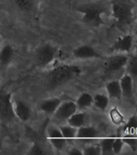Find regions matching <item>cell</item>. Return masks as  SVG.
<instances>
[{"label":"cell","mask_w":137,"mask_h":155,"mask_svg":"<svg viewBox=\"0 0 137 155\" xmlns=\"http://www.w3.org/2000/svg\"><path fill=\"white\" fill-rule=\"evenodd\" d=\"M112 15L117 27L119 29H124L132 23L134 20L132 5L122 0L113 2L111 5Z\"/></svg>","instance_id":"cell-1"},{"label":"cell","mask_w":137,"mask_h":155,"mask_svg":"<svg viewBox=\"0 0 137 155\" xmlns=\"http://www.w3.org/2000/svg\"><path fill=\"white\" fill-rule=\"evenodd\" d=\"M80 73L81 69L78 66L72 64L60 65L49 72V82L53 86L60 85L75 79Z\"/></svg>","instance_id":"cell-2"},{"label":"cell","mask_w":137,"mask_h":155,"mask_svg":"<svg viewBox=\"0 0 137 155\" xmlns=\"http://www.w3.org/2000/svg\"><path fill=\"white\" fill-rule=\"evenodd\" d=\"M82 13V21L87 25L98 28L103 24L102 15L105 13V10L98 4H88L81 7L78 9Z\"/></svg>","instance_id":"cell-3"},{"label":"cell","mask_w":137,"mask_h":155,"mask_svg":"<svg viewBox=\"0 0 137 155\" xmlns=\"http://www.w3.org/2000/svg\"><path fill=\"white\" fill-rule=\"evenodd\" d=\"M57 52V48L50 44H45L42 45L36 51V64L39 68L47 67L49 64L53 62L56 54Z\"/></svg>","instance_id":"cell-4"},{"label":"cell","mask_w":137,"mask_h":155,"mask_svg":"<svg viewBox=\"0 0 137 155\" xmlns=\"http://www.w3.org/2000/svg\"><path fill=\"white\" fill-rule=\"evenodd\" d=\"M0 117L7 121L13 120L15 117L12 94L2 89H0Z\"/></svg>","instance_id":"cell-5"},{"label":"cell","mask_w":137,"mask_h":155,"mask_svg":"<svg viewBox=\"0 0 137 155\" xmlns=\"http://www.w3.org/2000/svg\"><path fill=\"white\" fill-rule=\"evenodd\" d=\"M128 57L124 54H117L111 56L105 63V71L107 73H111L122 70L126 67Z\"/></svg>","instance_id":"cell-6"},{"label":"cell","mask_w":137,"mask_h":155,"mask_svg":"<svg viewBox=\"0 0 137 155\" xmlns=\"http://www.w3.org/2000/svg\"><path fill=\"white\" fill-rule=\"evenodd\" d=\"M77 110L76 103L71 101L61 102L53 114L54 117L60 120H67Z\"/></svg>","instance_id":"cell-7"},{"label":"cell","mask_w":137,"mask_h":155,"mask_svg":"<svg viewBox=\"0 0 137 155\" xmlns=\"http://www.w3.org/2000/svg\"><path fill=\"white\" fill-rule=\"evenodd\" d=\"M50 143L57 150H61L66 146V139L63 137L60 128L50 126L47 130Z\"/></svg>","instance_id":"cell-8"},{"label":"cell","mask_w":137,"mask_h":155,"mask_svg":"<svg viewBox=\"0 0 137 155\" xmlns=\"http://www.w3.org/2000/svg\"><path fill=\"white\" fill-rule=\"evenodd\" d=\"M73 55L76 59L87 60V59L100 58L101 55L90 45H81L73 51Z\"/></svg>","instance_id":"cell-9"},{"label":"cell","mask_w":137,"mask_h":155,"mask_svg":"<svg viewBox=\"0 0 137 155\" xmlns=\"http://www.w3.org/2000/svg\"><path fill=\"white\" fill-rule=\"evenodd\" d=\"M13 109L15 117L19 118L22 121H27L30 119L31 109L25 102L20 100H15L13 101Z\"/></svg>","instance_id":"cell-10"},{"label":"cell","mask_w":137,"mask_h":155,"mask_svg":"<svg viewBox=\"0 0 137 155\" xmlns=\"http://www.w3.org/2000/svg\"><path fill=\"white\" fill-rule=\"evenodd\" d=\"M133 45V38L132 35H126L117 39L111 49L118 52H129Z\"/></svg>","instance_id":"cell-11"},{"label":"cell","mask_w":137,"mask_h":155,"mask_svg":"<svg viewBox=\"0 0 137 155\" xmlns=\"http://www.w3.org/2000/svg\"><path fill=\"white\" fill-rule=\"evenodd\" d=\"M60 103H61V101L59 98L53 97V98L44 100L40 102L39 108L42 112H44V114H49V115H53Z\"/></svg>","instance_id":"cell-12"},{"label":"cell","mask_w":137,"mask_h":155,"mask_svg":"<svg viewBox=\"0 0 137 155\" xmlns=\"http://www.w3.org/2000/svg\"><path fill=\"white\" fill-rule=\"evenodd\" d=\"M15 56V50L11 45L6 44L0 51V68H7L12 63Z\"/></svg>","instance_id":"cell-13"},{"label":"cell","mask_w":137,"mask_h":155,"mask_svg":"<svg viewBox=\"0 0 137 155\" xmlns=\"http://www.w3.org/2000/svg\"><path fill=\"white\" fill-rule=\"evenodd\" d=\"M122 97L132 98L133 96V79L128 74H125L119 81Z\"/></svg>","instance_id":"cell-14"},{"label":"cell","mask_w":137,"mask_h":155,"mask_svg":"<svg viewBox=\"0 0 137 155\" xmlns=\"http://www.w3.org/2000/svg\"><path fill=\"white\" fill-rule=\"evenodd\" d=\"M107 92L108 97L112 99L119 100L122 98V91H121L119 81L114 80L107 84Z\"/></svg>","instance_id":"cell-15"},{"label":"cell","mask_w":137,"mask_h":155,"mask_svg":"<svg viewBox=\"0 0 137 155\" xmlns=\"http://www.w3.org/2000/svg\"><path fill=\"white\" fill-rule=\"evenodd\" d=\"M98 131L97 129L92 126H81L77 130L76 137L80 139H90L98 137Z\"/></svg>","instance_id":"cell-16"},{"label":"cell","mask_w":137,"mask_h":155,"mask_svg":"<svg viewBox=\"0 0 137 155\" xmlns=\"http://www.w3.org/2000/svg\"><path fill=\"white\" fill-rule=\"evenodd\" d=\"M77 104V109H88L93 104L94 99L93 97L88 93H81L77 98V101L75 102Z\"/></svg>","instance_id":"cell-17"},{"label":"cell","mask_w":137,"mask_h":155,"mask_svg":"<svg viewBox=\"0 0 137 155\" xmlns=\"http://www.w3.org/2000/svg\"><path fill=\"white\" fill-rule=\"evenodd\" d=\"M68 125L78 129L85 125L86 122V114L84 113H75L67 120Z\"/></svg>","instance_id":"cell-18"},{"label":"cell","mask_w":137,"mask_h":155,"mask_svg":"<svg viewBox=\"0 0 137 155\" xmlns=\"http://www.w3.org/2000/svg\"><path fill=\"white\" fill-rule=\"evenodd\" d=\"M126 67L128 74L131 76L133 80H137V55H133L128 58Z\"/></svg>","instance_id":"cell-19"},{"label":"cell","mask_w":137,"mask_h":155,"mask_svg":"<svg viewBox=\"0 0 137 155\" xmlns=\"http://www.w3.org/2000/svg\"><path fill=\"white\" fill-rule=\"evenodd\" d=\"M94 103L93 104L95 105L96 108L98 109L104 111L107 109L109 104V98L107 96L103 94H96L94 97H93Z\"/></svg>","instance_id":"cell-20"},{"label":"cell","mask_w":137,"mask_h":155,"mask_svg":"<svg viewBox=\"0 0 137 155\" xmlns=\"http://www.w3.org/2000/svg\"><path fill=\"white\" fill-rule=\"evenodd\" d=\"M113 141H114L113 138H105L102 140L99 145L102 154H112L113 153V150H112Z\"/></svg>","instance_id":"cell-21"},{"label":"cell","mask_w":137,"mask_h":155,"mask_svg":"<svg viewBox=\"0 0 137 155\" xmlns=\"http://www.w3.org/2000/svg\"><path fill=\"white\" fill-rule=\"evenodd\" d=\"M60 130L61 134H62L63 137L65 139H72L76 137V134H77V129L73 127L71 125H62L60 126Z\"/></svg>","instance_id":"cell-22"},{"label":"cell","mask_w":137,"mask_h":155,"mask_svg":"<svg viewBox=\"0 0 137 155\" xmlns=\"http://www.w3.org/2000/svg\"><path fill=\"white\" fill-rule=\"evenodd\" d=\"M110 117L115 125H120L124 122V117H123V114L118 111L117 108H113L110 111Z\"/></svg>","instance_id":"cell-23"},{"label":"cell","mask_w":137,"mask_h":155,"mask_svg":"<svg viewBox=\"0 0 137 155\" xmlns=\"http://www.w3.org/2000/svg\"><path fill=\"white\" fill-rule=\"evenodd\" d=\"M15 3L23 12H29L33 9L34 1L33 0H14Z\"/></svg>","instance_id":"cell-24"},{"label":"cell","mask_w":137,"mask_h":155,"mask_svg":"<svg viewBox=\"0 0 137 155\" xmlns=\"http://www.w3.org/2000/svg\"><path fill=\"white\" fill-rule=\"evenodd\" d=\"M126 132L135 133L137 132V116H132L129 118L128 122L123 127Z\"/></svg>","instance_id":"cell-25"},{"label":"cell","mask_w":137,"mask_h":155,"mask_svg":"<svg viewBox=\"0 0 137 155\" xmlns=\"http://www.w3.org/2000/svg\"><path fill=\"white\" fill-rule=\"evenodd\" d=\"M123 145H124V142L123 141V139H114V141H113V144H112L113 153L118 154V153H121V151H122L123 148Z\"/></svg>","instance_id":"cell-26"},{"label":"cell","mask_w":137,"mask_h":155,"mask_svg":"<svg viewBox=\"0 0 137 155\" xmlns=\"http://www.w3.org/2000/svg\"><path fill=\"white\" fill-rule=\"evenodd\" d=\"M82 152L86 155H98L101 154V149L99 146H90L84 149Z\"/></svg>","instance_id":"cell-27"},{"label":"cell","mask_w":137,"mask_h":155,"mask_svg":"<svg viewBox=\"0 0 137 155\" xmlns=\"http://www.w3.org/2000/svg\"><path fill=\"white\" fill-rule=\"evenodd\" d=\"M28 154H44V150L41 148V146L38 145L37 143H35L32 147H31L30 150L28 151Z\"/></svg>","instance_id":"cell-28"},{"label":"cell","mask_w":137,"mask_h":155,"mask_svg":"<svg viewBox=\"0 0 137 155\" xmlns=\"http://www.w3.org/2000/svg\"><path fill=\"white\" fill-rule=\"evenodd\" d=\"M123 141L126 143L132 150H135L137 148V140L135 138L128 137V138L123 139Z\"/></svg>","instance_id":"cell-29"},{"label":"cell","mask_w":137,"mask_h":155,"mask_svg":"<svg viewBox=\"0 0 137 155\" xmlns=\"http://www.w3.org/2000/svg\"><path fill=\"white\" fill-rule=\"evenodd\" d=\"M68 153L70 155H81L83 154V152L77 148H73L72 150H70Z\"/></svg>","instance_id":"cell-30"},{"label":"cell","mask_w":137,"mask_h":155,"mask_svg":"<svg viewBox=\"0 0 137 155\" xmlns=\"http://www.w3.org/2000/svg\"><path fill=\"white\" fill-rule=\"evenodd\" d=\"M135 110H136V114H137V105H136V109H135Z\"/></svg>","instance_id":"cell-31"}]
</instances>
